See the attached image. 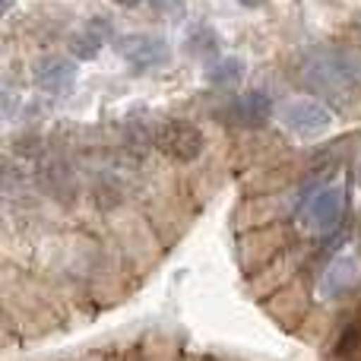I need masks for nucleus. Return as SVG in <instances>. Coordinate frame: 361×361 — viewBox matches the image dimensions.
Wrapping results in <instances>:
<instances>
[{
  "mask_svg": "<svg viewBox=\"0 0 361 361\" xmlns=\"http://www.w3.org/2000/svg\"><path fill=\"white\" fill-rule=\"evenodd\" d=\"M298 80L333 105H349L361 89V57L345 48H311L298 61Z\"/></svg>",
  "mask_w": 361,
  "mask_h": 361,
  "instance_id": "1",
  "label": "nucleus"
},
{
  "mask_svg": "<svg viewBox=\"0 0 361 361\" xmlns=\"http://www.w3.org/2000/svg\"><path fill=\"white\" fill-rule=\"evenodd\" d=\"M279 124L295 140H317L333 127V111L314 99H288L279 108Z\"/></svg>",
  "mask_w": 361,
  "mask_h": 361,
  "instance_id": "2",
  "label": "nucleus"
},
{
  "mask_svg": "<svg viewBox=\"0 0 361 361\" xmlns=\"http://www.w3.org/2000/svg\"><path fill=\"white\" fill-rule=\"evenodd\" d=\"M152 140H156V149L169 156L171 162H193L206 146L203 130L190 121H165V124H159Z\"/></svg>",
  "mask_w": 361,
  "mask_h": 361,
  "instance_id": "3",
  "label": "nucleus"
},
{
  "mask_svg": "<svg viewBox=\"0 0 361 361\" xmlns=\"http://www.w3.org/2000/svg\"><path fill=\"white\" fill-rule=\"evenodd\" d=\"M114 48H118V54L124 57L127 63H133V67L146 70V67H162L165 61H169V42L159 35H149V32H130V35H121L118 42H114Z\"/></svg>",
  "mask_w": 361,
  "mask_h": 361,
  "instance_id": "4",
  "label": "nucleus"
},
{
  "mask_svg": "<svg viewBox=\"0 0 361 361\" xmlns=\"http://www.w3.org/2000/svg\"><path fill=\"white\" fill-rule=\"evenodd\" d=\"M361 279V257L355 254H343L336 260L326 263V269L317 279V295L326 301H339L358 286Z\"/></svg>",
  "mask_w": 361,
  "mask_h": 361,
  "instance_id": "5",
  "label": "nucleus"
},
{
  "mask_svg": "<svg viewBox=\"0 0 361 361\" xmlns=\"http://www.w3.org/2000/svg\"><path fill=\"white\" fill-rule=\"evenodd\" d=\"M343 212H345V190L339 184H330L314 193V200L305 206V225L311 231L326 235V231H333L343 222Z\"/></svg>",
  "mask_w": 361,
  "mask_h": 361,
  "instance_id": "6",
  "label": "nucleus"
},
{
  "mask_svg": "<svg viewBox=\"0 0 361 361\" xmlns=\"http://www.w3.org/2000/svg\"><path fill=\"white\" fill-rule=\"evenodd\" d=\"M216 114L219 121H228V124H238V127H263L273 118V102H269L267 92L254 89V92H244L238 99H231Z\"/></svg>",
  "mask_w": 361,
  "mask_h": 361,
  "instance_id": "7",
  "label": "nucleus"
},
{
  "mask_svg": "<svg viewBox=\"0 0 361 361\" xmlns=\"http://www.w3.org/2000/svg\"><path fill=\"white\" fill-rule=\"evenodd\" d=\"M32 80L42 92L51 95H63L70 86L76 82V63L73 57H63V54H44L35 61L32 67Z\"/></svg>",
  "mask_w": 361,
  "mask_h": 361,
  "instance_id": "8",
  "label": "nucleus"
},
{
  "mask_svg": "<svg viewBox=\"0 0 361 361\" xmlns=\"http://www.w3.org/2000/svg\"><path fill=\"white\" fill-rule=\"evenodd\" d=\"M244 73H247V67H244L241 57H216V61H209L206 63V70H203L206 82H209L212 89L238 86V82L244 80Z\"/></svg>",
  "mask_w": 361,
  "mask_h": 361,
  "instance_id": "9",
  "label": "nucleus"
},
{
  "mask_svg": "<svg viewBox=\"0 0 361 361\" xmlns=\"http://www.w3.org/2000/svg\"><path fill=\"white\" fill-rule=\"evenodd\" d=\"M102 42H105V38H102L99 32L92 29V25H86V29L73 32L67 44H70V54H73V61H92V57H99Z\"/></svg>",
  "mask_w": 361,
  "mask_h": 361,
  "instance_id": "10",
  "label": "nucleus"
},
{
  "mask_svg": "<svg viewBox=\"0 0 361 361\" xmlns=\"http://www.w3.org/2000/svg\"><path fill=\"white\" fill-rule=\"evenodd\" d=\"M187 51H190L193 57H209L219 51V35L209 29V25H200V29H193L190 35H187Z\"/></svg>",
  "mask_w": 361,
  "mask_h": 361,
  "instance_id": "11",
  "label": "nucleus"
},
{
  "mask_svg": "<svg viewBox=\"0 0 361 361\" xmlns=\"http://www.w3.org/2000/svg\"><path fill=\"white\" fill-rule=\"evenodd\" d=\"M358 349H361V311H358V317L343 330V336H339V345H336V355H343V358L345 355H355Z\"/></svg>",
  "mask_w": 361,
  "mask_h": 361,
  "instance_id": "12",
  "label": "nucleus"
},
{
  "mask_svg": "<svg viewBox=\"0 0 361 361\" xmlns=\"http://www.w3.org/2000/svg\"><path fill=\"white\" fill-rule=\"evenodd\" d=\"M149 4L159 16H169V19H180L187 10V0H149Z\"/></svg>",
  "mask_w": 361,
  "mask_h": 361,
  "instance_id": "13",
  "label": "nucleus"
},
{
  "mask_svg": "<svg viewBox=\"0 0 361 361\" xmlns=\"http://www.w3.org/2000/svg\"><path fill=\"white\" fill-rule=\"evenodd\" d=\"M355 184L361 187V159H358V165H355Z\"/></svg>",
  "mask_w": 361,
  "mask_h": 361,
  "instance_id": "14",
  "label": "nucleus"
},
{
  "mask_svg": "<svg viewBox=\"0 0 361 361\" xmlns=\"http://www.w3.org/2000/svg\"><path fill=\"white\" fill-rule=\"evenodd\" d=\"M118 4H124V6H137L140 0H118Z\"/></svg>",
  "mask_w": 361,
  "mask_h": 361,
  "instance_id": "15",
  "label": "nucleus"
},
{
  "mask_svg": "<svg viewBox=\"0 0 361 361\" xmlns=\"http://www.w3.org/2000/svg\"><path fill=\"white\" fill-rule=\"evenodd\" d=\"M4 10H10V0H4Z\"/></svg>",
  "mask_w": 361,
  "mask_h": 361,
  "instance_id": "16",
  "label": "nucleus"
}]
</instances>
